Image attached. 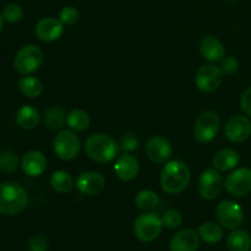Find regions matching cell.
I'll list each match as a JSON object with an SVG mask.
<instances>
[{
    "instance_id": "cell-1",
    "label": "cell",
    "mask_w": 251,
    "mask_h": 251,
    "mask_svg": "<svg viewBox=\"0 0 251 251\" xmlns=\"http://www.w3.org/2000/svg\"><path fill=\"white\" fill-rule=\"evenodd\" d=\"M191 173L189 167L184 162L171 161L162 168L161 186L162 190L171 195L180 194L188 188L190 183Z\"/></svg>"
},
{
    "instance_id": "cell-2",
    "label": "cell",
    "mask_w": 251,
    "mask_h": 251,
    "mask_svg": "<svg viewBox=\"0 0 251 251\" xmlns=\"http://www.w3.org/2000/svg\"><path fill=\"white\" fill-rule=\"evenodd\" d=\"M28 194L24 186L15 181L0 184V213L14 216L26 210L28 206Z\"/></svg>"
},
{
    "instance_id": "cell-3",
    "label": "cell",
    "mask_w": 251,
    "mask_h": 251,
    "mask_svg": "<svg viewBox=\"0 0 251 251\" xmlns=\"http://www.w3.org/2000/svg\"><path fill=\"white\" fill-rule=\"evenodd\" d=\"M119 149V144L112 136L103 132L92 134L85 142L86 153L91 159L100 164L114 161Z\"/></svg>"
},
{
    "instance_id": "cell-4",
    "label": "cell",
    "mask_w": 251,
    "mask_h": 251,
    "mask_svg": "<svg viewBox=\"0 0 251 251\" xmlns=\"http://www.w3.org/2000/svg\"><path fill=\"white\" fill-rule=\"evenodd\" d=\"M163 222L162 218L152 211H145L134 223V233L142 243H151L161 235Z\"/></svg>"
},
{
    "instance_id": "cell-5",
    "label": "cell",
    "mask_w": 251,
    "mask_h": 251,
    "mask_svg": "<svg viewBox=\"0 0 251 251\" xmlns=\"http://www.w3.org/2000/svg\"><path fill=\"white\" fill-rule=\"evenodd\" d=\"M43 63V51L34 44H27L17 50L14 58L15 70L21 75H29L38 70Z\"/></svg>"
},
{
    "instance_id": "cell-6",
    "label": "cell",
    "mask_w": 251,
    "mask_h": 251,
    "mask_svg": "<svg viewBox=\"0 0 251 251\" xmlns=\"http://www.w3.org/2000/svg\"><path fill=\"white\" fill-rule=\"evenodd\" d=\"M220 125L221 120L217 113L212 110L203 112L196 120L194 126V136L200 144H208L217 136Z\"/></svg>"
},
{
    "instance_id": "cell-7",
    "label": "cell",
    "mask_w": 251,
    "mask_h": 251,
    "mask_svg": "<svg viewBox=\"0 0 251 251\" xmlns=\"http://www.w3.org/2000/svg\"><path fill=\"white\" fill-rule=\"evenodd\" d=\"M216 217L226 229H237L244 221V211L242 206L232 200H223L216 207Z\"/></svg>"
},
{
    "instance_id": "cell-8",
    "label": "cell",
    "mask_w": 251,
    "mask_h": 251,
    "mask_svg": "<svg viewBox=\"0 0 251 251\" xmlns=\"http://www.w3.org/2000/svg\"><path fill=\"white\" fill-rule=\"evenodd\" d=\"M53 149L59 158L63 161H71L80 153L81 144L75 132L70 130H61L54 137Z\"/></svg>"
},
{
    "instance_id": "cell-9",
    "label": "cell",
    "mask_w": 251,
    "mask_h": 251,
    "mask_svg": "<svg viewBox=\"0 0 251 251\" xmlns=\"http://www.w3.org/2000/svg\"><path fill=\"white\" fill-rule=\"evenodd\" d=\"M223 81V71L213 64L201 66L195 76L196 87L203 93H212L220 88Z\"/></svg>"
},
{
    "instance_id": "cell-10",
    "label": "cell",
    "mask_w": 251,
    "mask_h": 251,
    "mask_svg": "<svg viewBox=\"0 0 251 251\" xmlns=\"http://www.w3.org/2000/svg\"><path fill=\"white\" fill-rule=\"evenodd\" d=\"M223 178L216 169H206L199 178V194L205 200L211 201L217 199L223 190Z\"/></svg>"
},
{
    "instance_id": "cell-11",
    "label": "cell",
    "mask_w": 251,
    "mask_h": 251,
    "mask_svg": "<svg viewBox=\"0 0 251 251\" xmlns=\"http://www.w3.org/2000/svg\"><path fill=\"white\" fill-rule=\"evenodd\" d=\"M225 188L230 195L243 198L251 193V169H233L225 180Z\"/></svg>"
},
{
    "instance_id": "cell-12",
    "label": "cell",
    "mask_w": 251,
    "mask_h": 251,
    "mask_svg": "<svg viewBox=\"0 0 251 251\" xmlns=\"http://www.w3.org/2000/svg\"><path fill=\"white\" fill-rule=\"evenodd\" d=\"M226 137L230 142L242 144L251 136V122L244 115H235L230 118L225 127Z\"/></svg>"
},
{
    "instance_id": "cell-13",
    "label": "cell",
    "mask_w": 251,
    "mask_h": 251,
    "mask_svg": "<svg viewBox=\"0 0 251 251\" xmlns=\"http://www.w3.org/2000/svg\"><path fill=\"white\" fill-rule=\"evenodd\" d=\"M75 185L77 190L83 195L95 196L103 191L105 186V179L102 174L97 173V172H82L76 179Z\"/></svg>"
},
{
    "instance_id": "cell-14",
    "label": "cell",
    "mask_w": 251,
    "mask_h": 251,
    "mask_svg": "<svg viewBox=\"0 0 251 251\" xmlns=\"http://www.w3.org/2000/svg\"><path fill=\"white\" fill-rule=\"evenodd\" d=\"M34 33H36L37 38L46 43H50V42L56 41L60 38L64 33V25L59 19H54V17H43L39 20L34 28Z\"/></svg>"
},
{
    "instance_id": "cell-15",
    "label": "cell",
    "mask_w": 251,
    "mask_h": 251,
    "mask_svg": "<svg viewBox=\"0 0 251 251\" xmlns=\"http://www.w3.org/2000/svg\"><path fill=\"white\" fill-rule=\"evenodd\" d=\"M146 154L153 163H164L172 156V145L166 137L154 135L146 142Z\"/></svg>"
},
{
    "instance_id": "cell-16",
    "label": "cell",
    "mask_w": 251,
    "mask_h": 251,
    "mask_svg": "<svg viewBox=\"0 0 251 251\" xmlns=\"http://www.w3.org/2000/svg\"><path fill=\"white\" fill-rule=\"evenodd\" d=\"M140 164L139 159L131 153L124 152L122 156L118 157L114 163L115 176L122 181H131L139 174Z\"/></svg>"
},
{
    "instance_id": "cell-17",
    "label": "cell",
    "mask_w": 251,
    "mask_h": 251,
    "mask_svg": "<svg viewBox=\"0 0 251 251\" xmlns=\"http://www.w3.org/2000/svg\"><path fill=\"white\" fill-rule=\"evenodd\" d=\"M47 157L41 151H28L21 159V168L28 176H39L47 169Z\"/></svg>"
},
{
    "instance_id": "cell-18",
    "label": "cell",
    "mask_w": 251,
    "mask_h": 251,
    "mask_svg": "<svg viewBox=\"0 0 251 251\" xmlns=\"http://www.w3.org/2000/svg\"><path fill=\"white\" fill-rule=\"evenodd\" d=\"M199 245V233L193 229H183L173 235L169 243V249L171 251H198Z\"/></svg>"
},
{
    "instance_id": "cell-19",
    "label": "cell",
    "mask_w": 251,
    "mask_h": 251,
    "mask_svg": "<svg viewBox=\"0 0 251 251\" xmlns=\"http://www.w3.org/2000/svg\"><path fill=\"white\" fill-rule=\"evenodd\" d=\"M200 53L210 63L222 61L226 56L225 44L213 36H207L201 39Z\"/></svg>"
},
{
    "instance_id": "cell-20",
    "label": "cell",
    "mask_w": 251,
    "mask_h": 251,
    "mask_svg": "<svg viewBox=\"0 0 251 251\" xmlns=\"http://www.w3.org/2000/svg\"><path fill=\"white\" fill-rule=\"evenodd\" d=\"M240 156L235 150L225 149L218 151L212 158V166L218 172L233 171L239 164Z\"/></svg>"
},
{
    "instance_id": "cell-21",
    "label": "cell",
    "mask_w": 251,
    "mask_h": 251,
    "mask_svg": "<svg viewBox=\"0 0 251 251\" xmlns=\"http://www.w3.org/2000/svg\"><path fill=\"white\" fill-rule=\"evenodd\" d=\"M41 115L34 107L24 105L16 113V123L20 127L25 130H32L38 125Z\"/></svg>"
},
{
    "instance_id": "cell-22",
    "label": "cell",
    "mask_w": 251,
    "mask_h": 251,
    "mask_svg": "<svg viewBox=\"0 0 251 251\" xmlns=\"http://www.w3.org/2000/svg\"><path fill=\"white\" fill-rule=\"evenodd\" d=\"M227 248L229 251H250V234L244 229H233L227 238Z\"/></svg>"
},
{
    "instance_id": "cell-23",
    "label": "cell",
    "mask_w": 251,
    "mask_h": 251,
    "mask_svg": "<svg viewBox=\"0 0 251 251\" xmlns=\"http://www.w3.org/2000/svg\"><path fill=\"white\" fill-rule=\"evenodd\" d=\"M17 86L22 95L28 98H37L43 92V83L34 76L24 75L17 82Z\"/></svg>"
},
{
    "instance_id": "cell-24",
    "label": "cell",
    "mask_w": 251,
    "mask_h": 251,
    "mask_svg": "<svg viewBox=\"0 0 251 251\" xmlns=\"http://www.w3.org/2000/svg\"><path fill=\"white\" fill-rule=\"evenodd\" d=\"M66 113L61 107L54 105V107L48 108L44 112L43 122L47 127L51 130H59L66 124Z\"/></svg>"
},
{
    "instance_id": "cell-25",
    "label": "cell",
    "mask_w": 251,
    "mask_h": 251,
    "mask_svg": "<svg viewBox=\"0 0 251 251\" xmlns=\"http://www.w3.org/2000/svg\"><path fill=\"white\" fill-rule=\"evenodd\" d=\"M50 185L56 193L68 194L75 186L73 176L65 171H55L50 176Z\"/></svg>"
},
{
    "instance_id": "cell-26",
    "label": "cell",
    "mask_w": 251,
    "mask_h": 251,
    "mask_svg": "<svg viewBox=\"0 0 251 251\" xmlns=\"http://www.w3.org/2000/svg\"><path fill=\"white\" fill-rule=\"evenodd\" d=\"M199 237L208 244H216L223 238V229L218 223L205 222L199 227Z\"/></svg>"
},
{
    "instance_id": "cell-27",
    "label": "cell",
    "mask_w": 251,
    "mask_h": 251,
    "mask_svg": "<svg viewBox=\"0 0 251 251\" xmlns=\"http://www.w3.org/2000/svg\"><path fill=\"white\" fill-rule=\"evenodd\" d=\"M66 124L74 131H83L90 126V115L82 109H73L66 115Z\"/></svg>"
},
{
    "instance_id": "cell-28",
    "label": "cell",
    "mask_w": 251,
    "mask_h": 251,
    "mask_svg": "<svg viewBox=\"0 0 251 251\" xmlns=\"http://www.w3.org/2000/svg\"><path fill=\"white\" fill-rule=\"evenodd\" d=\"M159 203V198L154 191L141 190L135 196V205L142 211H152Z\"/></svg>"
},
{
    "instance_id": "cell-29",
    "label": "cell",
    "mask_w": 251,
    "mask_h": 251,
    "mask_svg": "<svg viewBox=\"0 0 251 251\" xmlns=\"http://www.w3.org/2000/svg\"><path fill=\"white\" fill-rule=\"evenodd\" d=\"M21 166L16 154L11 151H4L0 153V169L5 173H12Z\"/></svg>"
},
{
    "instance_id": "cell-30",
    "label": "cell",
    "mask_w": 251,
    "mask_h": 251,
    "mask_svg": "<svg viewBox=\"0 0 251 251\" xmlns=\"http://www.w3.org/2000/svg\"><path fill=\"white\" fill-rule=\"evenodd\" d=\"M2 16H4L5 21H7L9 24H16V22L21 21L24 17V10L19 4L10 2L2 10Z\"/></svg>"
},
{
    "instance_id": "cell-31",
    "label": "cell",
    "mask_w": 251,
    "mask_h": 251,
    "mask_svg": "<svg viewBox=\"0 0 251 251\" xmlns=\"http://www.w3.org/2000/svg\"><path fill=\"white\" fill-rule=\"evenodd\" d=\"M162 222L168 229H176L183 222L181 213L178 210H167L162 216Z\"/></svg>"
},
{
    "instance_id": "cell-32",
    "label": "cell",
    "mask_w": 251,
    "mask_h": 251,
    "mask_svg": "<svg viewBox=\"0 0 251 251\" xmlns=\"http://www.w3.org/2000/svg\"><path fill=\"white\" fill-rule=\"evenodd\" d=\"M78 17H80V14L77 9L74 6H64L59 12V20L64 26H73L78 21Z\"/></svg>"
},
{
    "instance_id": "cell-33",
    "label": "cell",
    "mask_w": 251,
    "mask_h": 251,
    "mask_svg": "<svg viewBox=\"0 0 251 251\" xmlns=\"http://www.w3.org/2000/svg\"><path fill=\"white\" fill-rule=\"evenodd\" d=\"M139 139L136 137V135L131 134V132H127V134H124L122 136L119 141V147L123 152H132L135 150H137L139 147Z\"/></svg>"
},
{
    "instance_id": "cell-34",
    "label": "cell",
    "mask_w": 251,
    "mask_h": 251,
    "mask_svg": "<svg viewBox=\"0 0 251 251\" xmlns=\"http://www.w3.org/2000/svg\"><path fill=\"white\" fill-rule=\"evenodd\" d=\"M48 240L44 235L34 234L29 238L28 249L29 251H47L48 250Z\"/></svg>"
},
{
    "instance_id": "cell-35",
    "label": "cell",
    "mask_w": 251,
    "mask_h": 251,
    "mask_svg": "<svg viewBox=\"0 0 251 251\" xmlns=\"http://www.w3.org/2000/svg\"><path fill=\"white\" fill-rule=\"evenodd\" d=\"M221 70L223 71L225 75H234L239 70V61L234 56H228L222 60L221 64Z\"/></svg>"
},
{
    "instance_id": "cell-36",
    "label": "cell",
    "mask_w": 251,
    "mask_h": 251,
    "mask_svg": "<svg viewBox=\"0 0 251 251\" xmlns=\"http://www.w3.org/2000/svg\"><path fill=\"white\" fill-rule=\"evenodd\" d=\"M240 108L247 115L251 117V86L248 87L240 97Z\"/></svg>"
},
{
    "instance_id": "cell-37",
    "label": "cell",
    "mask_w": 251,
    "mask_h": 251,
    "mask_svg": "<svg viewBox=\"0 0 251 251\" xmlns=\"http://www.w3.org/2000/svg\"><path fill=\"white\" fill-rule=\"evenodd\" d=\"M4 16H2V14H0V32H1V29L4 28Z\"/></svg>"
}]
</instances>
